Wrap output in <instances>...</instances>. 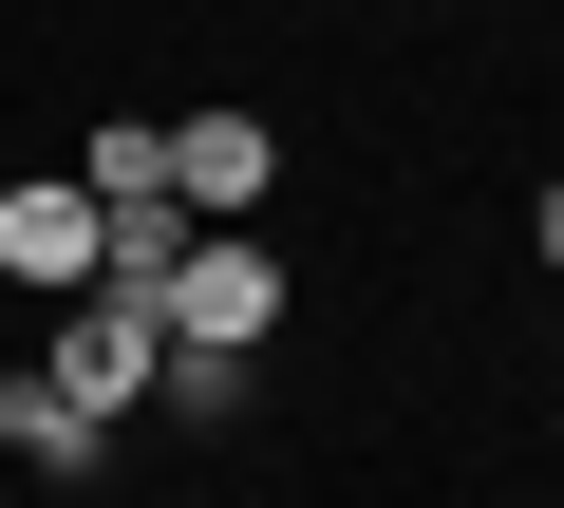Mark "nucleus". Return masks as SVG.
Returning <instances> with one entry per match:
<instances>
[{"instance_id": "1", "label": "nucleus", "mask_w": 564, "mask_h": 508, "mask_svg": "<svg viewBox=\"0 0 564 508\" xmlns=\"http://www.w3.org/2000/svg\"><path fill=\"white\" fill-rule=\"evenodd\" d=\"M151 302H170V339H226V358H245V339L282 321V245H245V226H188Z\"/></svg>"}, {"instance_id": "2", "label": "nucleus", "mask_w": 564, "mask_h": 508, "mask_svg": "<svg viewBox=\"0 0 564 508\" xmlns=\"http://www.w3.org/2000/svg\"><path fill=\"white\" fill-rule=\"evenodd\" d=\"M151 358H170V302H151V283H76V321H57V396H76V414H132Z\"/></svg>"}, {"instance_id": "3", "label": "nucleus", "mask_w": 564, "mask_h": 508, "mask_svg": "<svg viewBox=\"0 0 564 508\" xmlns=\"http://www.w3.org/2000/svg\"><path fill=\"white\" fill-rule=\"evenodd\" d=\"M95 264H113V226H95V188H39V170L0 188V283H39V302H76Z\"/></svg>"}, {"instance_id": "4", "label": "nucleus", "mask_w": 564, "mask_h": 508, "mask_svg": "<svg viewBox=\"0 0 564 508\" xmlns=\"http://www.w3.org/2000/svg\"><path fill=\"white\" fill-rule=\"evenodd\" d=\"M170 188H188V207H263V188H282V132H263V114H170Z\"/></svg>"}, {"instance_id": "5", "label": "nucleus", "mask_w": 564, "mask_h": 508, "mask_svg": "<svg viewBox=\"0 0 564 508\" xmlns=\"http://www.w3.org/2000/svg\"><path fill=\"white\" fill-rule=\"evenodd\" d=\"M0 452H39V471H95V452H113V414H76V396H57V358H20V377H0Z\"/></svg>"}, {"instance_id": "6", "label": "nucleus", "mask_w": 564, "mask_h": 508, "mask_svg": "<svg viewBox=\"0 0 564 508\" xmlns=\"http://www.w3.org/2000/svg\"><path fill=\"white\" fill-rule=\"evenodd\" d=\"M76 188H95V207H188V188H170V132H151V114H113V132L76 151Z\"/></svg>"}, {"instance_id": "7", "label": "nucleus", "mask_w": 564, "mask_h": 508, "mask_svg": "<svg viewBox=\"0 0 564 508\" xmlns=\"http://www.w3.org/2000/svg\"><path fill=\"white\" fill-rule=\"evenodd\" d=\"M545 264H564V170H545Z\"/></svg>"}]
</instances>
